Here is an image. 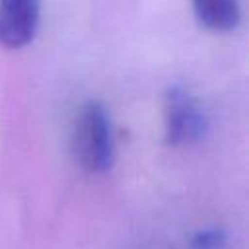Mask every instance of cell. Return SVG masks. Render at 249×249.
<instances>
[{
	"mask_svg": "<svg viewBox=\"0 0 249 249\" xmlns=\"http://www.w3.org/2000/svg\"><path fill=\"white\" fill-rule=\"evenodd\" d=\"M196 19L214 31H228L239 23V6L233 0H198L195 2Z\"/></svg>",
	"mask_w": 249,
	"mask_h": 249,
	"instance_id": "277c9868",
	"label": "cell"
},
{
	"mask_svg": "<svg viewBox=\"0 0 249 249\" xmlns=\"http://www.w3.org/2000/svg\"><path fill=\"white\" fill-rule=\"evenodd\" d=\"M74 160L91 173L107 171L113 163L111 123L105 107L99 101H88L80 107L72 126Z\"/></svg>",
	"mask_w": 249,
	"mask_h": 249,
	"instance_id": "6da1fadb",
	"label": "cell"
},
{
	"mask_svg": "<svg viewBox=\"0 0 249 249\" xmlns=\"http://www.w3.org/2000/svg\"><path fill=\"white\" fill-rule=\"evenodd\" d=\"M222 245H224V233L220 231H200L193 241L195 249H220Z\"/></svg>",
	"mask_w": 249,
	"mask_h": 249,
	"instance_id": "5b68a950",
	"label": "cell"
},
{
	"mask_svg": "<svg viewBox=\"0 0 249 249\" xmlns=\"http://www.w3.org/2000/svg\"><path fill=\"white\" fill-rule=\"evenodd\" d=\"M206 130V117L191 93L173 86L165 95V136L169 144H189Z\"/></svg>",
	"mask_w": 249,
	"mask_h": 249,
	"instance_id": "7a4b0ae2",
	"label": "cell"
},
{
	"mask_svg": "<svg viewBox=\"0 0 249 249\" xmlns=\"http://www.w3.org/2000/svg\"><path fill=\"white\" fill-rule=\"evenodd\" d=\"M39 25V4L33 0H6L0 4V45L18 49L27 45Z\"/></svg>",
	"mask_w": 249,
	"mask_h": 249,
	"instance_id": "3957f363",
	"label": "cell"
}]
</instances>
